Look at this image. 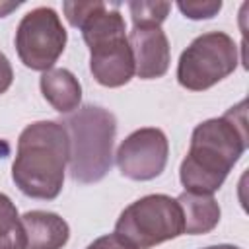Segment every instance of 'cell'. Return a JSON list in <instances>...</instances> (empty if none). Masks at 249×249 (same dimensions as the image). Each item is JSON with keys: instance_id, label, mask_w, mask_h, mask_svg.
Returning a JSON list of instances; mask_svg holds the SVG:
<instances>
[{"instance_id": "10", "label": "cell", "mask_w": 249, "mask_h": 249, "mask_svg": "<svg viewBox=\"0 0 249 249\" xmlns=\"http://www.w3.org/2000/svg\"><path fill=\"white\" fill-rule=\"evenodd\" d=\"M21 226L27 237V249H62L70 237L66 220L47 210L25 212Z\"/></svg>"}, {"instance_id": "8", "label": "cell", "mask_w": 249, "mask_h": 249, "mask_svg": "<svg viewBox=\"0 0 249 249\" xmlns=\"http://www.w3.org/2000/svg\"><path fill=\"white\" fill-rule=\"evenodd\" d=\"M169 142L163 130L146 126L128 134L117 150L119 171L132 181H150L163 173Z\"/></svg>"}, {"instance_id": "7", "label": "cell", "mask_w": 249, "mask_h": 249, "mask_svg": "<svg viewBox=\"0 0 249 249\" xmlns=\"http://www.w3.org/2000/svg\"><path fill=\"white\" fill-rule=\"evenodd\" d=\"M66 29L53 8L39 6L27 12L16 29V51L19 60L39 72H47L66 47Z\"/></svg>"}, {"instance_id": "18", "label": "cell", "mask_w": 249, "mask_h": 249, "mask_svg": "<svg viewBox=\"0 0 249 249\" xmlns=\"http://www.w3.org/2000/svg\"><path fill=\"white\" fill-rule=\"evenodd\" d=\"M14 82V70H12V64L8 60V56L4 53H0V93L8 91V88L12 86Z\"/></svg>"}, {"instance_id": "16", "label": "cell", "mask_w": 249, "mask_h": 249, "mask_svg": "<svg viewBox=\"0 0 249 249\" xmlns=\"http://www.w3.org/2000/svg\"><path fill=\"white\" fill-rule=\"evenodd\" d=\"M95 6H97V0L95 2H64L62 4V10L66 14V19L74 27H80L82 21L93 12Z\"/></svg>"}, {"instance_id": "13", "label": "cell", "mask_w": 249, "mask_h": 249, "mask_svg": "<svg viewBox=\"0 0 249 249\" xmlns=\"http://www.w3.org/2000/svg\"><path fill=\"white\" fill-rule=\"evenodd\" d=\"M0 249H27V237L16 204L0 193Z\"/></svg>"}, {"instance_id": "2", "label": "cell", "mask_w": 249, "mask_h": 249, "mask_svg": "<svg viewBox=\"0 0 249 249\" xmlns=\"http://www.w3.org/2000/svg\"><path fill=\"white\" fill-rule=\"evenodd\" d=\"M66 161V128L56 121H37L27 124L18 138L12 179L23 195L53 200L62 191Z\"/></svg>"}, {"instance_id": "3", "label": "cell", "mask_w": 249, "mask_h": 249, "mask_svg": "<svg viewBox=\"0 0 249 249\" xmlns=\"http://www.w3.org/2000/svg\"><path fill=\"white\" fill-rule=\"evenodd\" d=\"M68 132V165L78 183L101 181L113 163L115 115L99 105H84L60 123Z\"/></svg>"}, {"instance_id": "1", "label": "cell", "mask_w": 249, "mask_h": 249, "mask_svg": "<svg viewBox=\"0 0 249 249\" xmlns=\"http://www.w3.org/2000/svg\"><path fill=\"white\" fill-rule=\"evenodd\" d=\"M247 148L245 101L220 119L200 123L191 136V148L181 161L179 179L189 193L212 195L222 187L231 167Z\"/></svg>"}, {"instance_id": "15", "label": "cell", "mask_w": 249, "mask_h": 249, "mask_svg": "<svg viewBox=\"0 0 249 249\" xmlns=\"http://www.w3.org/2000/svg\"><path fill=\"white\" fill-rule=\"evenodd\" d=\"M177 8L185 14V18L191 19H208L214 18L222 10L220 0H208V2H179Z\"/></svg>"}, {"instance_id": "4", "label": "cell", "mask_w": 249, "mask_h": 249, "mask_svg": "<svg viewBox=\"0 0 249 249\" xmlns=\"http://www.w3.org/2000/svg\"><path fill=\"white\" fill-rule=\"evenodd\" d=\"M80 29L89 47V70L95 82L105 88L128 84L134 76V58L121 12L109 8L105 2H97Z\"/></svg>"}, {"instance_id": "12", "label": "cell", "mask_w": 249, "mask_h": 249, "mask_svg": "<svg viewBox=\"0 0 249 249\" xmlns=\"http://www.w3.org/2000/svg\"><path fill=\"white\" fill-rule=\"evenodd\" d=\"M41 93L58 113H72L82 101V86L66 68H51L41 76Z\"/></svg>"}, {"instance_id": "14", "label": "cell", "mask_w": 249, "mask_h": 249, "mask_svg": "<svg viewBox=\"0 0 249 249\" xmlns=\"http://www.w3.org/2000/svg\"><path fill=\"white\" fill-rule=\"evenodd\" d=\"M128 10L132 16L134 27H140V25L160 27L171 10V4L169 2H128Z\"/></svg>"}, {"instance_id": "9", "label": "cell", "mask_w": 249, "mask_h": 249, "mask_svg": "<svg viewBox=\"0 0 249 249\" xmlns=\"http://www.w3.org/2000/svg\"><path fill=\"white\" fill-rule=\"evenodd\" d=\"M132 58H134V74L142 80L161 78L171 62L169 41L161 27L158 25H140L132 27L126 37Z\"/></svg>"}, {"instance_id": "11", "label": "cell", "mask_w": 249, "mask_h": 249, "mask_svg": "<svg viewBox=\"0 0 249 249\" xmlns=\"http://www.w3.org/2000/svg\"><path fill=\"white\" fill-rule=\"evenodd\" d=\"M183 214V233L200 235L212 231L220 222V206L212 195L181 193L177 196Z\"/></svg>"}, {"instance_id": "20", "label": "cell", "mask_w": 249, "mask_h": 249, "mask_svg": "<svg viewBox=\"0 0 249 249\" xmlns=\"http://www.w3.org/2000/svg\"><path fill=\"white\" fill-rule=\"evenodd\" d=\"M204 249H239V247H235V245H210Z\"/></svg>"}, {"instance_id": "17", "label": "cell", "mask_w": 249, "mask_h": 249, "mask_svg": "<svg viewBox=\"0 0 249 249\" xmlns=\"http://www.w3.org/2000/svg\"><path fill=\"white\" fill-rule=\"evenodd\" d=\"M88 249H134V247H130L126 241H123L117 233H109V235L97 237L93 243L88 245Z\"/></svg>"}, {"instance_id": "6", "label": "cell", "mask_w": 249, "mask_h": 249, "mask_svg": "<svg viewBox=\"0 0 249 249\" xmlns=\"http://www.w3.org/2000/svg\"><path fill=\"white\" fill-rule=\"evenodd\" d=\"M239 62L235 41L224 31L198 35L179 56L177 80L191 91H202L228 78Z\"/></svg>"}, {"instance_id": "5", "label": "cell", "mask_w": 249, "mask_h": 249, "mask_svg": "<svg viewBox=\"0 0 249 249\" xmlns=\"http://www.w3.org/2000/svg\"><path fill=\"white\" fill-rule=\"evenodd\" d=\"M115 233L134 249H150L175 239L183 233L181 206L167 195L142 196L121 212Z\"/></svg>"}, {"instance_id": "19", "label": "cell", "mask_w": 249, "mask_h": 249, "mask_svg": "<svg viewBox=\"0 0 249 249\" xmlns=\"http://www.w3.org/2000/svg\"><path fill=\"white\" fill-rule=\"evenodd\" d=\"M19 4H21V2H0V18L8 16V14H10L12 10H16Z\"/></svg>"}]
</instances>
